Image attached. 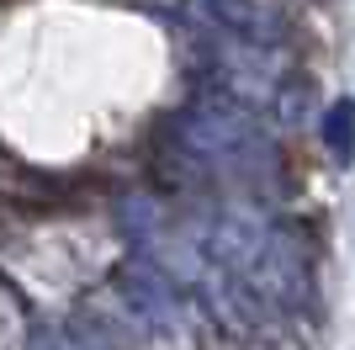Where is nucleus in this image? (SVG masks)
I'll use <instances>...</instances> for the list:
<instances>
[{
    "label": "nucleus",
    "mask_w": 355,
    "mask_h": 350,
    "mask_svg": "<svg viewBox=\"0 0 355 350\" xmlns=\"http://www.w3.org/2000/svg\"><path fill=\"white\" fill-rule=\"evenodd\" d=\"M324 144L334 165H355V101H334L324 117Z\"/></svg>",
    "instance_id": "1"
}]
</instances>
